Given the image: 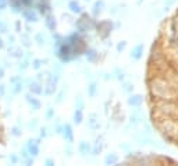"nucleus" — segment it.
<instances>
[{
    "label": "nucleus",
    "mask_w": 178,
    "mask_h": 166,
    "mask_svg": "<svg viewBox=\"0 0 178 166\" xmlns=\"http://www.w3.org/2000/svg\"><path fill=\"white\" fill-rule=\"evenodd\" d=\"M47 25H49V28H51V30L55 28V22H53V18H51V17L47 18Z\"/></svg>",
    "instance_id": "obj_5"
},
{
    "label": "nucleus",
    "mask_w": 178,
    "mask_h": 166,
    "mask_svg": "<svg viewBox=\"0 0 178 166\" xmlns=\"http://www.w3.org/2000/svg\"><path fill=\"white\" fill-rule=\"evenodd\" d=\"M25 15H27L28 18H29L31 21H32V20H33V21H35V18H36V17H35V14H33V13H27V14H25Z\"/></svg>",
    "instance_id": "obj_7"
},
{
    "label": "nucleus",
    "mask_w": 178,
    "mask_h": 166,
    "mask_svg": "<svg viewBox=\"0 0 178 166\" xmlns=\"http://www.w3.org/2000/svg\"><path fill=\"white\" fill-rule=\"evenodd\" d=\"M93 92H95V85H92L91 87V95H93Z\"/></svg>",
    "instance_id": "obj_10"
},
{
    "label": "nucleus",
    "mask_w": 178,
    "mask_h": 166,
    "mask_svg": "<svg viewBox=\"0 0 178 166\" xmlns=\"http://www.w3.org/2000/svg\"><path fill=\"white\" fill-rule=\"evenodd\" d=\"M70 7H71V10H73V11H77V13L79 11V6H78V3H75V2H73V3L70 4Z\"/></svg>",
    "instance_id": "obj_3"
},
{
    "label": "nucleus",
    "mask_w": 178,
    "mask_h": 166,
    "mask_svg": "<svg viewBox=\"0 0 178 166\" xmlns=\"http://www.w3.org/2000/svg\"><path fill=\"white\" fill-rule=\"evenodd\" d=\"M81 119H82L81 112H77L75 113V121H77V123H79V121H81Z\"/></svg>",
    "instance_id": "obj_6"
},
{
    "label": "nucleus",
    "mask_w": 178,
    "mask_h": 166,
    "mask_svg": "<svg viewBox=\"0 0 178 166\" xmlns=\"http://www.w3.org/2000/svg\"><path fill=\"white\" fill-rule=\"evenodd\" d=\"M66 134H67V140H68V141H71V140H73V136H71V128H70L68 126L66 127Z\"/></svg>",
    "instance_id": "obj_4"
},
{
    "label": "nucleus",
    "mask_w": 178,
    "mask_h": 166,
    "mask_svg": "<svg viewBox=\"0 0 178 166\" xmlns=\"http://www.w3.org/2000/svg\"><path fill=\"white\" fill-rule=\"evenodd\" d=\"M116 159H117V158H116V156H112V158L109 156V158H107V163H110V162H114Z\"/></svg>",
    "instance_id": "obj_9"
},
{
    "label": "nucleus",
    "mask_w": 178,
    "mask_h": 166,
    "mask_svg": "<svg viewBox=\"0 0 178 166\" xmlns=\"http://www.w3.org/2000/svg\"><path fill=\"white\" fill-rule=\"evenodd\" d=\"M2 45H3V43H2V41H0V48H2Z\"/></svg>",
    "instance_id": "obj_12"
},
{
    "label": "nucleus",
    "mask_w": 178,
    "mask_h": 166,
    "mask_svg": "<svg viewBox=\"0 0 178 166\" xmlns=\"http://www.w3.org/2000/svg\"><path fill=\"white\" fill-rule=\"evenodd\" d=\"M95 56H96V54H95V52L91 50V52H89V56H88V57H89V60H93Z\"/></svg>",
    "instance_id": "obj_8"
},
{
    "label": "nucleus",
    "mask_w": 178,
    "mask_h": 166,
    "mask_svg": "<svg viewBox=\"0 0 178 166\" xmlns=\"http://www.w3.org/2000/svg\"><path fill=\"white\" fill-rule=\"evenodd\" d=\"M2 74H3V71H2V70H0V77H2Z\"/></svg>",
    "instance_id": "obj_11"
},
{
    "label": "nucleus",
    "mask_w": 178,
    "mask_h": 166,
    "mask_svg": "<svg viewBox=\"0 0 178 166\" xmlns=\"http://www.w3.org/2000/svg\"><path fill=\"white\" fill-rule=\"evenodd\" d=\"M142 102V98L141 97H132L130 99V103L131 105H139V103Z\"/></svg>",
    "instance_id": "obj_1"
},
{
    "label": "nucleus",
    "mask_w": 178,
    "mask_h": 166,
    "mask_svg": "<svg viewBox=\"0 0 178 166\" xmlns=\"http://www.w3.org/2000/svg\"><path fill=\"white\" fill-rule=\"evenodd\" d=\"M142 49H143V46H142V45H139L138 48H136L135 50H134V56H135L136 59H138V57H141V52H142Z\"/></svg>",
    "instance_id": "obj_2"
}]
</instances>
